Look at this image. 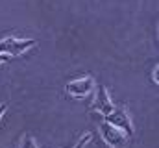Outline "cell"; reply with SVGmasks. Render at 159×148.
Segmentation results:
<instances>
[{
    "label": "cell",
    "mask_w": 159,
    "mask_h": 148,
    "mask_svg": "<svg viewBox=\"0 0 159 148\" xmlns=\"http://www.w3.org/2000/svg\"><path fill=\"white\" fill-rule=\"evenodd\" d=\"M35 44V39H15V37H6L0 41V54H7L11 58L24 54Z\"/></svg>",
    "instance_id": "cell-1"
},
{
    "label": "cell",
    "mask_w": 159,
    "mask_h": 148,
    "mask_svg": "<svg viewBox=\"0 0 159 148\" xmlns=\"http://www.w3.org/2000/svg\"><path fill=\"white\" fill-rule=\"evenodd\" d=\"M100 133H102V139L106 141V145L111 148H126V145H128L126 133L120 132L119 128H115L113 124H109L107 120H104L100 124Z\"/></svg>",
    "instance_id": "cell-2"
},
{
    "label": "cell",
    "mask_w": 159,
    "mask_h": 148,
    "mask_svg": "<svg viewBox=\"0 0 159 148\" xmlns=\"http://www.w3.org/2000/svg\"><path fill=\"white\" fill-rule=\"evenodd\" d=\"M109 124H113L115 128H119L120 132H124L128 137L129 135H133V132H135V128H133V122H131V118H129V115L126 113L124 109H113L107 117H104Z\"/></svg>",
    "instance_id": "cell-3"
},
{
    "label": "cell",
    "mask_w": 159,
    "mask_h": 148,
    "mask_svg": "<svg viewBox=\"0 0 159 148\" xmlns=\"http://www.w3.org/2000/svg\"><path fill=\"white\" fill-rule=\"evenodd\" d=\"M67 93L74 98H83L87 96L93 89H94V80L91 76H85V78H78V80H72L67 83Z\"/></svg>",
    "instance_id": "cell-4"
},
{
    "label": "cell",
    "mask_w": 159,
    "mask_h": 148,
    "mask_svg": "<svg viewBox=\"0 0 159 148\" xmlns=\"http://www.w3.org/2000/svg\"><path fill=\"white\" fill-rule=\"evenodd\" d=\"M94 109L98 113H102L104 117H107L111 111H113V102L107 95V89L104 85H98V91H96V98H94Z\"/></svg>",
    "instance_id": "cell-5"
},
{
    "label": "cell",
    "mask_w": 159,
    "mask_h": 148,
    "mask_svg": "<svg viewBox=\"0 0 159 148\" xmlns=\"http://www.w3.org/2000/svg\"><path fill=\"white\" fill-rule=\"evenodd\" d=\"M19 148H39V146H37L35 139H34L30 133H24V135L20 137V146Z\"/></svg>",
    "instance_id": "cell-6"
},
{
    "label": "cell",
    "mask_w": 159,
    "mask_h": 148,
    "mask_svg": "<svg viewBox=\"0 0 159 148\" xmlns=\"http://www.w3.org/2000/svg\"><path fill=\"white\" fill-rule=\"evenodd\" d=\"M91 139H93V135H91V133H85L78 143H76V146H74V148H85V146H87V143H91Z\"/></svg>",
    "instance_id": "cell-7"
},
{
    "label": "cell",
    "mask_w": 159,
    "mask_h": 148,
    "mask_svg": "<svg viewBox=\"0 0 159 148\" xmlns=\"http://www.w3.org/2000/svg\"><path fill=\"white\" fill-rule=\"evenodd\" d=\"M152 80H154V81H156V83L159 85V65L156 67V69H154V74H152Z\"/></svg>",
    "instance_id": "cell-8"
},
{
    "label": "cell",
    "mask_w": 159,
    "mask_h": 148,
    "mask_svg": "<svg viewBox=\"0 0 159 148\" xmlns=\"http://www.w3.org/2000/svg\"><path fill=\"white\" fill-rule=\"evenodd\" d=\"M9 59H11V56H7V54H0V65L6 63V61H9Z\"/></svg>",
    "instance_id": "cell-9"
},
{
    "label": "cell",
    "mask_w": 159,
    "mask_h": 148,
    "mask_svg": "<svg viewBox=\"0 0 159 148\" xmlns=\"http://www.w3.org/2000/svg\"><path fill=\"white\" fill-rule=\"evenodd\" d=\"M6 109H7V106H6V104H0V118L4 117V113H6Z\"/></svg>",
    "instance_id": "cell-10"
}]
</instances>
